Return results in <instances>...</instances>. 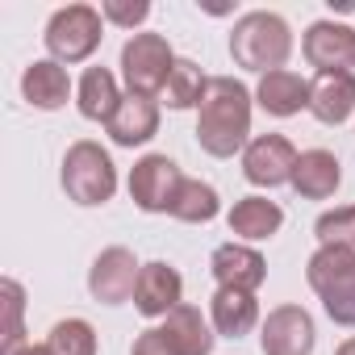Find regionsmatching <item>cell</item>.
I'll list each match as a JSON object with an SVG mask.
<instances>
[{"mask_svg":"<svg viewBox=\"0 0 355 355\" xmlns=\"http://www.w3.org/2000/svg\"><path fill=\"white\" fill-rule=\"evenodd\" d=\"M13 355H51V351H46V347H34V343H26V347H17Z\"/></svg>","mask_w":355,"mask_h":355,"instance_id":"30","label":"cell"},{"mask_svg":"<svg viewBox=\"0 0 355 355\" xmlns=\"http://www.w3.org/2000/svg\"><path fill=\"white\" fill-rule=\"evenodd\" d=\"M101 17L113 21V26L134 30V26H142V21L150 17V5H146V0H105V5H101Z\"/></svg>","mask_w":355,"mask_h":355,"instance_id":"28","label":"cell"},{"mask_svg":"<svg viewBox=\"0 0 355 355\" xmlns=\"http://www.w3.org/2000/svg\"><path fill=\"white\" fill-rule=\"evenodd\" d=\"M218 209H222V201H218L214 184H205V180H184L180 193H175L171 218H180V222H193V226H197V222H214Z\"/></svg>","mask_w":355,"mask_h":355,"instance_id":"24","label":"cell"},{"mask_svg":"<svg viewBox=\"0 0 355 355\" xmlns=\"http://www.w3.org/2000/svg\"><path fill=\"white\" fill-rule=\"evenodd\" d=\"M313 234H318L322 247H347V251H355V205L322 214L318 226H313Z\"/></svg>","mask_w":355,"mask_h":355,"instance_id":"26","label":"cell"},{"mask_svg":"<svg viewBox=\"0 0 355 355\" xmlns=\"http://www.w3.org/2000/svg\"><path fill=\"white\" fill-rule=\"evenodd\" d=\"M180 184H184V175H180V167H175L167 155H146L130 171V197L146 214H171Z\"/></svg>","mask_w":355,"mask_h":355,"instance_id":"7","label":"cell"},{"mask_svg":"<svg viewBox=\"0 0 355 355\" xmlns=\"http://www.w3.org/2000/svg\"><path fill=\"white\" fill-rule=\"evenodd\" d=\"M209 272H214L218 288H243V293H255V288L263 284V276H268V263H263L259 251H251V247H243V243H226V247L214 251Z\"/></svg>","mask_w":355,"mask_h":355,"instance_id":"13","label":"cell"},{"mask_svg":"<svg viewBox=\"0 0 355 355\" xmlns=\"http://www.w3.org/2000/svg\"><path fill=\"white\" fill-rule=\"evenodd\" d=\"M297 150L284 134H259L247 142L243 150V171L247 180L259 189H276V184H293V171H297Z\"/></svg>","mask_w":355,"mask_h":355,"instance_id":"8","label":"cell"},{"mask_svg":"<svg viewBox=\"0 0 355 355\" xmlns=\"http://www.w3.org/2000/svg\"><path fill=\"white\" fill-rule=\"evenodd\" d=\"M46 351L51 355H96V330L84 318L55 322L46 334Z\"/></svg>","mask_w":355,"mask_h":355,"instance_id":"25","label":"cell"},{"mask_svg":"<svg viewBox=\"0 0 355 355\" xmlns=\"http://www.w3.org/2000/svg\"><path fill=\"white\" fill-rule=\"evenodd\" d=\"M63 189L76 205H105L117 189V167L96 142H71L63 155Z\"/></svg>","mask_w":355,"mask_h":355,"instance_id":"4","label":"cell"},{"mask_svg":"<svg viewBox=\"0 0 355 355\" xmlns=\"http://www.w3.org/2000/svg\"><path fill=\"white\" fill-rule=\"evenodd\" d=\"M309 288L322 297L326 313L338 326H355V251L347 247H318L305 263Z\"/></svg>","mask_w":355,"mask_h":355,"instance_id":"3","label":"cell"},{"mask_svg":"<svg viewBox=\"0 0 355 355\" xmlns=\"http://www.w3.org/2000/svg\"><path fill=\"white\" fill-rule=\"evenodd\" d=\"M21 92H26V101H30L34 109H46V113H51V109H63V105H67L71 80H67V71H63L55 59H38V63L26 67Z\"/></svg>","mask_w":355,"mask_h":355,"instance_id":"18","label":"cell"},{"mask_svg":"<svg viewBox=\"0 0 355 355\" xmlns=\"http://www.w3.org/2000/svg\"><path fill=\"white\" fill-rule=\"evenodd\" d=\"M184 280L171 263H142L138 288H134V305L146 318H167L175 305H184Z\"/></svg>","mask_w":355,"mask_h":355,"instance_id":"12","label":"cell"},{"mask_svg":"<svg viewBox=\"0 0 355 355\" xmlns=\"http://www.w3.org/2000/svg\"><path fill=\"white\" fill-rule=\"evenodd\" d=\"M334 355H355V338H347V343H343V347H338Z\"/></svg>","mask_w":355,"mask_h":355,"instance_id":"31","label":"cell"},{"mask_svg":"<svg viewBox=\"0 0 355 355\" xmlns=\"http://www.w3.org/2000/svg\"><path fill=\"white\" fill-rule=\"evenodd\" d=\"M155 130H159V105L138 92L121 96V105L109 121V138L117 146H142L146 138H155Z\"/></svg>","mask_w":355,"mask_h":355,"instance_id":"15","label":"cell"},{"mask_svg":"<svg viewBox=\"0 0 355 355\" xmlns=\"http://www.w3.org/2000/svg\"><path fill=\"white\" fill-rule=\"evenodd\" d=\"M255 101L272 113V117H293L301 109H309V84L297 71H268L255 88Z\"/></svg>","mask_w":355,"mask_h":355,"instance_id":"19","label":"cell"},{"mask_svg":"<svg viewBox=\"0 0 355 355\" xmlns=\"http://www.w3.org/2000/svg\"><path fill=\"white\" fill-rule=\"evenodd\" d=\"M42 38L55 63H84L101 46V13L92 5H67L46 21Z\"/></svg>","mask_w":355,"mask_h":355,"instance_id":"5","label":"cell"},{"mask_svg":"<svg viewBox=\"0 0 355 355\" xmlns=\"http://www.w3.org/2000/svg\"><path fill=\"white\" fill-rule=\"evenodd\" d=\"M343 184V167L330 150H305L297 159V171H293V189L305 197V201H326L334 197V189Z\"/></svg>","mask_w":355,"mask_h":355,"instance_id":"17","label":"cell"},{"mask_svg":"<svg viewBox=\"0 0 355 355\" xmlns=\"http://www.w3.org/2000/svg\"><path fill=\"white\" fill-rule=\"evenodd\" d=\"M301 51H305L309 67H318V76L351 71L355 67V30L351 26H338V21H313L305 30Z\"/></svg>","mask_w":355,"mask_h":355,"instance_id":"10","label":"cell"},{"mask_svg":"<svg viewBox=\"0 0 355 355\" xmlns=\"http://www.w3.org/2000/svg\"><path fill=\"white\" fill-rule=\"evenodd\" d=\"M293 51V34H288V21L276 17V13H247L239 17L234 34H230V55L239 67L247 71H284V59Z\"/></svg>","mask_w":355,"mask_h":355,"instance_id":"2","label":"cell"},{"mask_svg":"<svg viewBox=\"0 0 355 355\" xmlns=\"http://www.w3.org/2000/svg\"><path fill=\"white\" fill-rule=\"evenodd\" d=\"M138 276H142V268H138L134 251L109 247V251H101L96 263L88 268V293H92L101 305H121V301L134 297Z\"/></svg>","mask_w":355,"mask_h":355,"instance_id":"9","label":"cell"},{"mask_svg":"<svg viewBox=\"0 0 355 355\" xmlns=\"http://www.w3.org/2000/svg\"><path fill=\"white\" fill-rule=\"evenodd\" d=\"M251 134V92L234 76H214L197 113V142L214 159H230Z\"/></svg>","mask_w":355,"mask_h":355,"instance_id":"1","label":"cell"},{"mask_svg":"<svg viewBox=\"0 0 355 355\" xmlns=\"http://www.w3.org/2000/svg\"><path fill=\"white\" fill-rule=\"evenodd\" d=\"M313 338H318L313 318L301 305H280V309L268 313L259 347H263V355H309Z\"/></svg>","mask_w":355,"mask_h":355,"instance_id":"11","label":"cell"},{"mask_svg":"<svg viewBox=\"0 0 355 355\" xmlns=\"http://www.w3.org/2000/svg\"><path fill=\"white\" fill-rule=\"evenodd\" d=\"M226 222H230V234L259 243V239H272V234L280 230L284 214H280V205L268 201V197H243V201H234V209H230Z\"/></svg>","mask_w":355,"mask_h":355,"instance_id":"20","label":"cell"},{"mask_svg":"<svg viewBox=\"0 0 355 355\" xmlns=\"http://www.w3.org/2000/svg\"><path fill=\"white\" fill-rule=\"evenodd\" d=\"M130 355H175V351L167 347L163 330H142V334L134 338V351H130Z\"/></svg>","mask_w":355,"mask_h":355,"instance_id":"29","label":"cell"},{"mask_svg":"<svg viewBox=\"0 0 355 355\" xmlns=\"http://www.w3.org/2000/svg\"><path fill=\"white\" fill-rule=\"evenodd\" d=\"M309 113L322 125H343L355 113V76L338 71V76H318L309 84Z\"/></svg>","mask_w":355,"mask_h":355,"instance_id":"14","label":"cell"},{"mask_svg":"<svg viewBox=\"0 0 355 355\" xmlns=\"http://www.w3.org/2000/svg\"><path fill=\"white\" fill-rule=\"evenodd\" d=\"M209 309H214V330L226 334V338H243V334H251V326L259 322V305H255V297L243 293V288H218Z\"/></svg>","mask_w":355,"mask_h":355,"instance_id":"21","label":"cell"},{"mask_svg":"<svg viewBox=\"0 0 355 355\" xmlns=\"http://www.w3.org/2000/svg\"><path fill=\"white\" fill-rule=\"evenodd\" d=\"M5 338H0V347H5V355H13L17 347H26L21 343V334H26V326H21V313H26V293H21V284L17 280H5Z\"/></svg>","mask_w":355,"mask_h":355,"instance_id":"27","label":"cell"},{"mask_svg":"<svg viewBox=\"0 0 355 355\" xmlns=\"http://www.w3.org/2000/svg\"><path fill=\"white\" fill-rule=\"evenodd\" d=\"M171 67H175V55L163 34H134L121 46V76H125L130 92H138V96L163 92Z\"/></svg>","mask_w":355,"mask_h":355,"instance_id":"6","label":"cell"},{"mask_svg":"<svg viewBox=\"0 0 355 355\" xmlns=\"http://www.w3.org/2000/svg\"><path fill=\"white\" fill-rule=\"evenodd\" d=\"M117 105H121V92H117L113 71L109 67H88L84 80H80V113L88 121H105L109 125L113 113H117Z\"/></svg>","mask_w":355,"mask_h":355,"instance_id":"22","label":"cell"},{"mask_svg":"<svg viewBox=\"0 0 355 355\" xmlns=\"http://www.w3.org/2000/svg\"><path fill=\"white\" fill-rule=\"evenodd\" d=\"M159 330H163V338H167V347H171L175 355H209V351H214L209 322L201 318L197 305H175Z\"/></svg>","mask_w":355,"mask_h":355,"instance_id":"16","label":"cell"},{"mask_svg":"<svg viewBox=\"0 0 355 355\" xmlns=\"http://www.w3.org/2000/svg\"><path fill=\"white\" fill-rule=\"evenodd\" d=\"M205 92H209L205 71H201L193 59H175V67H171V76H167V84H163V101H167V109H193V105L201 109Z\"/></svg>","mask_w":355,"mask_h":355,"instance_id":"23","label":"cell"}]
</instances>
